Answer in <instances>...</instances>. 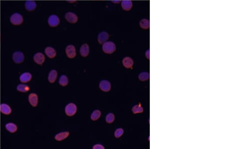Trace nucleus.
<instances>
[{
  "label": "nucleus",
  "mask_w": 227,
  "mask_h": 149,
  "mask_svg": "<svg viewBox=\"0 0 227 149\" xmlns=\"http://www.w3.org/2000/svg\"><path fill=\"white\" fill-rule=\"evenodd\" d=\"M10 20L12 24L15 26H18L22 24L23 22V18L20 14L15 13L11 16Z\"/></svg>",
  "instance_id": "f257e3e1"
},
{
  "label": "nucleus",
  "mask_w": 227,
  "mask_h": 149,
  "mask_svg": "<svg viewBox=\"0 0 227 149\" xmlns=\"http://www.w3.org/2000/svg\"><path fill=\"white\" fill-rule=\"evenodd\" d=\"M99 88L100 89L105 92H108L111 90V83L108 80H102L99 83Z\"/></svg>",
  "instance_id": "6e6552de"
},
{
  "label": "nucleus",
  "mask_w": 227,
  "mask_h": 149,
  "mask_svg": "<svg viewBox=\"0 0 227 149\" xmlns=\"http://www.w3.org/2000/svg\"><path fill=\"white\" fill-rule=\"evenodd\" d=\"M89 53V47L87 44H83L80 48V54L84 57H87Z\"/></svg>",
  "instance_id": "4468645a"
},
{
  "label": "nucleus",
  "mask_w": 227,
  "mask_h": 149,
  "mask_svg": "<svg viewBox=\"0 0 227 149\" xmlns=\"http://www.w3.org/2000/svg\"><path fill=\"white\" fill-rule=\"evenodd\" d=\"M103 51L106 54H112L116 50V47L115 43L111 41L105 42L102 46Z\"/></svg>",
  "instance_id": "f03ea898"
},
{
  "label": "nucleus",
  "mask_w": 227,
  "mask_h": 149,
  "mask_svg": "<svg viewBox=\"0 0 227 149\" xmlns=\"http://www.w3.org/2000/svg\"><path fill=\"white\" fill-rule=\"evenodd\" d=\"M1 112L2 114L6 115L10 114L12 112V109L9 105L6 104H2L0 106Z\"/></svg>",
  "instance_id": "f3484780"
},
{
  "label": "nucleus",
  "mask_w": 227,
  "mask_h": 149,
  "mask_svg": "<svg viewBox=\"0 0 227 149\" xmlns=\"http://www.w3.org/2000/svg\"><path fill=\"white\" fill-rule=\"evenodd\" d=\"M59 82V84L62 86L65 87L68 84L69 79H68L67 76H66L65 75H63L60 77Z\"/></svg>",
  "instance_id": "b1692460"
},
{
  "label": "nucleus",
  "mask_w": 227,
  "mask_h": 149,
  "mask_svg": "<svg viewBox=\"0 0 227 149\" xmlns=\"http://www.w3.org/2000/svg\"><path fill=\"white\" fill-rule=\"evenodd\" d=\"M109 38V35L106 32H102L100 33L97 37V41L100 44H103Z\"/></svg>",
  "instance_id": "9d476101"
},
{
  "label": "nucleus",
  "mask_w": 227,
  "mask_h": 149,
  "mask_svg": "<svg viewBox=\"0 0 227 149\" xmlns=\"http://www.w3.org/2000/svg\"><path fill=\"white\" fill-rule=\"evenodd\" d=\"M36 4L34 1L29 0L27 1L25 3V7L28 11H32L35 10L36 8Z\"/></svg>",
  "instance_id": "ddd939ff"
},
{
  "label": "nucleus",
  "mask_w": 227,
  "mask_h": 149,
  "mask_svg": "<svg viewBox=\"0 0 227 149\" xmlns=\"http://www.w3.org/2000/svg\"><path fill=\"white\" fill-rule=\"evenodd\" d=\"M17 90L20 92H26L30 90V88L26 84H19L17 87Z\"/></svg>",
  "instance_id": "5701e85b"
},
{
  "label": "nucleus",
  "mask_w": 227,
  "mask_h": 149,
  "mask_svg": "<svg viewBox=\"0 0 227 149\" xmlns=\"http://www.w3.org/2000/svg\"><path fill=\"white\" fill-rule=\"evenodd\" d=\"M124 134V130L122 128L118 129L115 132V137L116 138H119L121 137Z\"/></svg>",
  "instance_id": "c85d7f7f"
},
{
  "label": "nucleus",
  "mask_w": 227,
  "mask_h": 149,
  "mask_svg": "<svg viewBox=\"0 0 227 149\" xmlns=\"http://www.w3.org/2000/svg\"><path fill=\"white\" fill-rule=\"evenodd\" d=\"M77 106L73 103H70L66 105L65 107V113L68 116L74 115L77 112Z\"/></svg>",
  "instance_id": "7ed1b4c3"
},
{
  "label": "nucleus",
  "mask_w": 227,
  "mask_h": 149,
  "mask_svg": "<svg viewBox=\"0 0 227 149\" xmlns=\"http://www.w3.org/2000/svg\"><path fill=\"white\" fill-rule=\"evenodd\" d=\"M132 111L133 113L134 114H140V113H142L143 112V108L141 106V105L139 104L134 106L132 108Z\"/></svg>",
  "instance_id": "4be33fe9"
},
{
  "label": "nucleus",
  "mask_w": 227,
  "mask_h": 149,
  "mask_svg": "<svg viewBox=\"0 0 227 149\" xmlns=\"http://www.w3.org/2000/svg\"><path fill=\"white\" fill-rule=\"evenodd\" d=\"M114 3H119L120 1H113Z\"/></svg>",
  "instance_id": "7c9ffc66"
},
{
  "label": "nucleus",
  "mask_w": 227,
  "mask_h": 149,
  "mask_svg": "<svg viewBox=\"0 0 227 149\" xmlns=\"http://www.w3.org/2000/svg\"><path fill=\"white\" fill-rule=\"evenodd\" d=\"M28 101L31 106L34 107H36L38 104L37 95L34 93L30 94L28 97Z\"/></svg>",
  "instance_id": "9b49d317"
},
{
  "label": "nucleus",
  "mask_w": 227,
  "mask_h": 149,
  "mask_svg": "<svg viewBox=\"0 0 227 149\" xmlns=\"http://www.w3.org/2000/svg\"><path fill=\"white\" fill-rule=\"evenodd\" d=\"M101 115V112L99 110H96L93 112L92 114L91 115V120L95 121L99 119L100 116Z\"/></svg>",
  "instance_id": "393cba45"
},
{
  "label": "nucleus",
  "mask_w": 227,
  "mask_h": 149,
  "mask_svg": "<svg viewBox=\"0 0 227 149\" xmlns=\"http://www.w3.org/2000/svg\"><path fill=\"white\" fill-rule=\"evenodd\" d=\"M115 118V115L112 113H110V114H107V115L106 116L105 121H106V123H113L114 122Z\"/></svg>",
  "instance_id": "cd10ccee"
},
{
  "label": "nucleus",
  "mask_w": 227,
  "mask_h": 149,
  "mask_svg": "<svg viewBox=\"0 0 227 149\" xmlns=\"http://www.w3.org/2000/svg\"><path fill=\"white\" fill-rule=\"evenodd\" d=\"M140 26L144 29H147L149 27V21L148 19H142L140 21Z\"/></svg>",
  "instance_id": "a878e982"
},
{
  "label": "nucleus",
  "mask_w": 227,
  "mask_h": 149,
  "mask_svg": "<svg viewBox=\"0 0 227 149\" xmlns=\"http://www.w3.org/2000/svg\"><path fill=\"white\" fill-rule=\"evenodd\" d=\"M65 51L67 57L69 58H73L76 56V48L74 45H69L67 46Z\"/></svg>",
  "instance_id": "0eeeda50"
},
{
  "label": "nucleus",
  "mask_w": 227,
  "mask_h": 149,
  "mask_svg": "<svg viewBox=\"0 0 227 149\" xmlns=\"http://www.w3.org/2000/svg\"><path fill=\"white\" fill-rule=\"evenodd\" d=\"M44 52L46 56L50 58H53L56 56V51L54 48L51 47H47L44 50Z\"/></svg>",
  "instance_id": "dca6fc26"
},
{
  "label": "nucleus",
  "mask_w": 227,
  "mask_h": 149,
  "mask_svg": "<svg viewBox=\"0 0 227 149\" xmlns=\"http://www.w3.org/2000/svg\"><path fill=\"white\" fill-rule=\"evenodd\" d=\"M31 79L32 75L29 72H24L22 73L19 77L20 81L23 83H27L29 82Z\"/></svg>",
  "instance_id": "2eb2a0df"
},
{
  "label": "nucleus",
  "mask_w": 227,
  "mask_h": 149,
  "mask_svg": "<svg viewBox=\"0 0 227 149\" xmlns=\"http://www.w3.org/2000/svg\"><path fill=\"white\" fill-rule=\"evenodd\" d=\"M132 2L130 0H124L121 2V6L125 11H129L132 8Z\"/></svg>",
  "instance_id": "a211bd4d"
},
{
  "label": "nucleus",
  "mask_w": 227,
  "mask_h": 149,
  "mask_svg": "<svg viewBox=\"0 0 227 149\" xmlns=\"http://www.w3.org/2000/svg\"><path fill=\"white\" fill-rule=\"evenodd\" d=\"M49 25L52 27L58 26L60 24V20L59 17L56 15H51L48 19Z\"/></svg>",
  "instance_id": "20e7f679"
},
{
  "label": "nucleus",
  "mask_w": 227,
  "mask_h": 149,
  "mask_svg": "<svg viewBox=\"0 0 227 149\" xmlns=\"http://www.w3.org/2000/svg\"><path fill=\"white\" fill-rule=\"evenodd\" d=\"M138 78L140 81H144L149 80V72H143L140 74L138 76Z\"/></svg>",
  "instance_id": "bb28decb"
},
{
  "label": "nucleus",
  "mask_w": 227,
  "mask_h": 149,
  "mask_svg": "<svg viewBox=\"0 0 227 149\" xmlns=\"http://www.w3.org/2000/svg\"><path fill=\"white\" fill-rule=\"evenodd\" d=\"M93 149H104L105 147L100 144H96L93 147Z\"/></svg>",
  "instance_id": "c756f323"
},
{
  "label": "nucleus",
  "mask_w": 227,
  "mask_h": 149,
  "mask_svg": "<svg viewBox=\"0 0 227 149\" xmlns=\"http://www.w3.org/2000/svg\"><path fill=\"white\" fill-rule=\"evenodd\" d=\"M34 60L37 64L42 65L45 61V56L42 53H37L34 56Z\"/></svg>",
  "instance_id": "1a4fd4ad"
},
{
  "label": "nucleus",
  "mask_w": 227,
  "mask_h": 149,
  "mask_svg": "<svg viewBox=\"0 0 227 149\" xmlns=\"http://www.w3.org/2000/svg\"><path fill=\"white\" fill-rule=\"evenodd\" d=\"M13 60L15 63L20 64L24 61V55L23 53L20 51H16L13 54Z\"/></svg>",
  "instance_id": "39448f33"
},
{
  "label": "nucleus",
  "mask_w": 227,
  "mask_h": 149,
  "mask_svg": "<svg viewBox=\"0 0 227 149\" xmlns=\"http://www.w3.org/2000/svg\"><path fill=\"white\" fill-rule=\"evenodd\" d=\"M123 64L124 66L126 68L132 69L134 61L133 59L129 57H126L123 59Z\"/></svg>",
  "instance_id": "f8f14e48"
},
{
  "label": "nucleus",
  "mask_w": 227,
  "mask_h": 149,
  "mask_svg": "<svg viewBox=\"0 0 227 149\" xmlns=\"http://www.w3.org/2000/svg\"><path fill=\"white\" fill-rule=\"evenodd\" d=\"M58 73L56 70H52L50 71L48 76V80L50 83H54L55 82L57 78Z\"/></svg>",
  "instance_id": "aec40b11"
},
{
  "label": "nucleus",
  "mask_w": 227,
  "mask_h": 149,
  "mask_svg": "<svg viewBox=\"0 0 227 149\" xmlns=\"http://www.w3.org/2000/svg\"><path fill=\"white\" fill-rule=\"evenodd\" d=\"M5 127L6 130L11 133H14L17 131V127L14 123H8L6 124Z\"/></svg>",
  "instance_id": "412c9836"
},
{
  "label": "nucleus",
  "mask_w": 227,
  "mask_h": 149,
  "mask_svg": "<svg viewBox=\"0 0 227 149\" xmlns=\"http://www.w3.org/2000/svg\"><path fill=\"white\" fill-rule=\"evenodd\" d=\"M66 20L70 23H76L78 20V18L76 14L73 12H67L65 16Z\"/></svg>",
  "instance_id": "423d86ee"
},
{
  "label": "nucleus",
  "mask_w": 227,
  "mask_h": 149,
  "mask_svg": "<svg viewBox=\"0 0 227 149\" xmlns=\"http://www.w3.org/2000/svg\"><path fill=\"white\" fill-rule=\"evenodd\" d=\"M69 135H70L69 132H62L57 134L55 137V139L56 140L58 141H61L66 139L69 136Z\"/></svg>",
  "instance_id": "6ab92c4d"
}]
</instances>
